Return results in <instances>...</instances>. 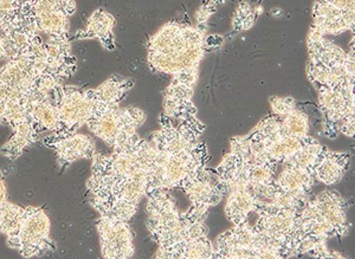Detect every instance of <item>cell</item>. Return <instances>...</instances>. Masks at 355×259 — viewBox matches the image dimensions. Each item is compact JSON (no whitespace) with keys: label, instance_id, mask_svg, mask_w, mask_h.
<instances>
[{"label":"cell","instance_id":"1","mask_svg":"<svg viewBox=\"0 0 355 259\" xmlns=\"http://www.w3.org/2000/svg\"><path fill=\"white\" fill-rule=\"evenodd\" d=\"M207 24L196 26L171 21L159 28L147 43L150 71L197 87L199 66L205 56Z\"/></svg>","mask_w":355,"mask_h":259},{"label":"cell","instance_id":"2","mask_svg":"<svg viewBox=\"0 0 355 259\" xmlns=\"http://www.w3.org/2000/svg\"><path fill=\"white\" fill-rule=\"evenodd\" d=\"M155 150L148 140L137 136L125 146L113 148L110 154L95 153L92 158V175L87 188L92 195L90 205L105 202L115 187L141 168L150 170Z\"/></svg>","mask_w":355,"mask_h":259},{"label":"cell","instance_id":"3","mask_svg":"<svg viewBox=\"0 0 355 259\" xmlns=\"http://www.w3.org/2000/svg\"><path fill=\"white\" fill-rule=\"evenodd\" d=\"M311 25L307 36L308 80L315 90L321 87L354 88V48L346 53Z\"/></svg>","mask_w":355,"mask_h":259},{"label":"cell","instance_id":"4","mask_svg":"<svg viewBox=\"0 0 355 259\" xmlns=\"http://www.w3.org/2000/svg\"><path fill=\"white\" fill-rule=\"evenodd\" d=\"M152 146L155 150V157L148 172L146 197L155 190L180 188L186 179L206 167L210 159L204 142L178 153H171L155 145Z\"/></svg>","mask_w":355,"mask_h":259},{"label":"cell","instance_id":"5","mask_svg":"<svg viewBox=\"0 0 355 259\" xmlns=\"http://www.w3.org/2000/svg\"><path fill=\"white\" fill-rule=\"evenodd\" d=\"M214 247V258H291V252L284 244L263 235L248 222L223 232L218 235Z\"/></svg>","mask_w":355,"mask_h":259},{"label":"cell","instance_id":"6","mask_svg":"<svg viewBox=\"0 0 355 259\" xmlns=\"http://www.w3.org/2000/svg\"><path fill=\"white\" fill-rule=\"evenodd\" d=\"M147 115L139 107L121 108L119 103H96L85 126L112 148L125 146L139 136L137 130L145 123Z\"/></svg>","mask_w":355,"mask_h":259},{"label":"cell","instance_id":"7","mask_svg":"<svg viewBox=\"0 0 355 259\" xmlns=\"http://www.w3.org/2000/svg\"><path fill=\"white\" fill-rule=\"evenodd\" d=\"M76 11L75 0H21L19 16L13 26L48 37L70 38L69 18Z\"/></svg>","mask_w":355,"mask_h":259},{"label":"cell","instance_id":"8","mask_svg":"<svg viewBox=\"0 0 355 259\" xmlns=\"http://www.w3.org/2000/svg\"><path fill=\"white\" fill-rule=\"evenodd\" d=\"M146 227L157 249H167L184 238L185 220L170 190H155L147 195Z\"/></svg>","mask_w":355,"mask_h":259},{"label":"cell","instance_id":"9","mask_svg":"<svg viewBox=\"0 0 355 259\" xmlns=\"http://www.w3.org/2000/svg\"><path fill=\"white\" fill-rule=\"evenodd\" d=\"M50 232L51 222L42 207H24L21 225L15 233L6 237V245L23 258L50 255L57 250Z\"/></svg>","mask_w":355,"mask_h":259},{"label":"cell","instance_id":"10","mask_svg":"<svg viewBox=\"0 0 355 259\" xmlns=\"http://www.w3.org/2000/svg\"><path fill=\"white\" fill-rule=\"evenodd\" d=\"M56 105L58 125L53 134L68 136L78 133L93 113L94 89H83L76 85H56L51 90Z\"/></svg>","mask_w":355,"mask_h":259},{"label":"cell","instance_id":"11","mask_svg":"<svg viewBox=\"0 0 355 259\" xmlns=\"http://www.w3.org/2000/svg\"><path fill=\"white\" fill-rule=\"evenodd\" d=\"M301 208H279L276 206L259 207L254 212L259 215L256 229L269 238L284 244L294 256V245L301 237L299 230V212Z\"/></svg>","mask_w":355,"mask_h":259},{"label":"cell","instance_id":"12","mask_svg":"<svg viewBox=\"0 0 355 259\" xmlns=\"http://www.w3.org/2000/svg\"><path fill=\"white\" fill-rule=\"evenodd\" d=\"M102 257L105 259H128L135 253L134 232L130 222L115 215H100L96 222Z\"/></svg>","mask_w":355,"mask_h":259},{"label":"cell","instance_id":"13","mask_svg":"<svg viewBox=\"0 0 355 259\" xmlns=\"http://www.w3.org/2000/svg\"><path fill=\"white\" fill-rule=\"evenodd\" d=\"M315 28L324 36L354 33L355 0H316L311 10Z\"/></svg>","mask_w":355,"mask_h":259},{"label":"cell","instance_id":"14","mask_svg":"<svg viewBox=\"0 0 355 259\" xmlns=\"http://www.w3.org/2000/svg\"><path fill=\"white\" fill-rule=\"evenodd\" d=\"M180 190L185 192L192 206L210 208L218 205L229 193V187L214 168L206 166L186 179Z\"/></svg>","mask_w":355,"mask_h":259},{"label":"cell","instance_id":"15","mask_svg":"<svg viewBox=\"0 0 355 259\" xmlns=\"http://www.w3.org/2000/svg\"><path fill=\"white\" fill-rule=\"evenodd\" d=\"M43 143L56 153L57 163L61 170L68 168L78 160H92L96 153L95 140L87 134L75 133L68 136H56L51 133L43 139Z\"/></svg>","mask_w":355,"mask_h":259},{"label":"cell","instance_id":"16","mask_svg":"<svg viewBox=\"0 0 355 259\" xmlns=\"http://www.w3.org/2000/svg\"><path fill=\"white\" fill-rule=\"evenodd\" d=\"M311 203L316 212L328 224H331L339 238H343L349 233L351 224L346 213L349 203L336 190H323L320 195L311 197Z\"/></svg>","mask_w":355,"mask_h":259},{"label":"cell","instance_id":"17","mask_svg":"<svg viewBox=\"0 0 355 259\" xmlns=\"http://www.w3.org/2000/svg\"><path fill=\"white\" fill-rule=\"evenodd\" d=\"M194 90L193 85L172 78L164 93V114L175 121L198 116V109L193 103Z\"/></svg>","mask_w":355,"mask_h":259},{"label":"cell","instance_id":"18","mask_svg":"<svg viewBox=\"0 0 355 259\" xmlns=\"http://www.w3.org/2000/svg\"><path fill=\"white\" fill-rule=\"evenodd\" d=\"M349 163L351 155L347 152H333L324 146L311 168V173L315 180L327 186H333L343 180Z\"/></svg>","mask_w":355,"mask_h":259},{"label":"cell","instance_id":"19","mask_svg":"<svg viewBox=\"0 0 355 259\" xmlns=\"http://www.w3.org/2000/svg\"><path fill=\"white\" fill-rule=\"evenodd\" d=\"M115 24L116 21L112 13L105 11V8H97L89 17L85 28L77 31L73 38L76 41L97 39L101 43L103 49L112 51L115 49Z\"/></svg>","mask_w":355,"mask_h":259},{"label":"cell","instance_id":"20","mask_svg":"<svg viewBox=\"0 0 355 259\" xmlns=\"http://www.w3.org/2000/svg\"><path fill=\"white\" fill-rule=\"evenodd\" d=\"M28 120L38 138L42 134L53 133L58 125L57 108L51 91L33 95L28 101Z\"/></svg>","mask_w":355,"mask_h":259},{"label":"cell","instance_id":"21","mask_svg":"<svg viewBox=\"0 0 355 259\" xmlns=\"http://www.w3.org/2000/svg\"><path fill=\"white\" fill-rule=\"evenodd\" d=\"M314 175L311 170L297 167L284 166L279 178L275 179L276 185L301 202L307 203L311 198V188L314 186Z\"/></svg>","mask_w":355,"mask_h":259},{"label":"cell","instance_id":"22","mask_svg":"<svg viewBox=\"0 0 355 259\" xmlns=\"http://www.w3.org/2000/svg\"><path fill=\"white\" fill-rule=\"evenodd\" d=\"M226 198V218L234 226L245 223L251 212L256 211L254 195L246 185L231 186Z\"/></svg>","mask_w":355,"mask_h":259},{"label":"cell","instance_id":"23","mask_svg":"<svg viewBox=\"0 0 355 259\" xmlns=\"http://www.w3.org/2000/svg\"><path fill=\"white\" fill-rule=\"evenodd\" d=\"M214 244L207 237L194 239V240H182L174 244L173 247L159 250L155 253V258L164 259H210L214 258Z\"/></svg>","mask_w":355,"mask_h":259},{"label":"cell","instance_id":"24","mask_svg":"<svg viewBox=\"0 0 355 259\" xmlns=\"http://www.w3.org/2000/svg\"><path fill=\"white\" fill-rule=\"evenodd\" d=\"M11 130L12 136L0 147V155L11 161H16L17 159L21 158L24 150L38 141L40 138L33 132L28 118L17 122L11 127Z\"/></svg>","mask_w":355,"mask_h":259},{"label":"cell","instance_id":"25","mask_svg":"<svg viewBox=\"0 0 355 259\" xmlns=\"http://www.w3.org/2000/svg\"><path fill=\"white\" fill-rule=\"evenodd\" d=\"M135 81L133 78H122L119 75L110 76L103 83L94 89V101L96 103H121L125 95L133 89Z\"/></svg>","mask_w":355,"mask_h":259},{"label":"cell","instance_id":"26","mask_svg":"<svg viewBox=\"0 0 355 259\" xmlns=\"http://www.w3.org/2000/svg\"><path fill=\"white\" fill-rule=\"evenodd\" d=\"M322 143L311 136L301 148H300L289 160L283 163V166L297 167L302 170H311L314 167L316 159L323 150Z\"/></svg>","mask_w":355,"mask_h":259},{"label":"cell","instance_id":"27","mask_svg":"<svg viewBox=\"0 0 355 259\" xmlns=\"http://www.w3.org/2000/svg\"><path fill=\"white\" fill-rule=\"evenodd\" d=\"M281 130L283 135L293 138H306L309 135L311 123L306 113L301 110H291V113L281 118Z\"/></svg>","mask_w":355,"mask_h":259},{"label":"cell","instance_id":"28","mask_svg":"<svg viewBox=\"0 0 355 259\" xmlns=\"http://www.w3.org/2000/svg\"><path fill=\"white\" fill-rule=\"evenodd\" d=\"M24 215V207L6 202L0 208V235H11L18 230Z\"/></svg>","mask_w":355,"mask_h":259},{"label":"cell","instance_id":"29","mask_svg":"<svg viewBox=\"0 0 355 259\" xmlns=\"http://www.w3.org/2000/svg\"><path fill=\"white\" fill-rule=\"evenodd\" d=\"M259 17L256 16L254 8L251 6L250 3L245 0L241 1L239 8L234 11V18H232V28L237 31H246L250 30L254 26Z\"/></svg>","mask_w":355,"mask_h":259},{"label":"cell","instance_id":"30","mask_svg":"<svg viewBox=\"0 0 355 259\" xmlns=\"http://www.w3.org/2000/svg\"><path fill=\"white\" fill-rule=\"evenodd\" d=\"M21 0H0V33L16 24L19 16Z\"/></svg>","mask_w":355,"mask_h":259},{"label":"cell","instance_id":"31","mask_svg":"<svg viewBox=\"0 0 355 259\" xmlns=\"http://www.w3.org/2000/svg\"><path fill=\"white\" fill-rule=\"evenodd\" d=\"M270 102L271 110L276 116L283 118L287 114L291 113V110L296 108V100L291 96H286V98H281V96H271L269 98Z\"/></svg>","mask_w":355,"mask_h":259},{"label":"cell","instance_id":"32","mask_svg":"<svg viewBox=\"0 0 355 259\" xmlns=\"http://www.w3.org/2000/svg\"><path fill=\"white\" fill-rule=\"evenodd\" d=\"M217 8H218L217 5L211 4V3H202V6L196 12L197 24H207L209 19L217 11Z\"/></svg>","mask_w":355,"mask_h":259},{"label":"cell","instance_id":"33","mask_svg":"<svg viewBox=\"0 0 355 259\" xmlns=\"http://www.w3.org/2000/svg\"><path fill=\"white\" fill-rule=\"evenodd\" d=\"M224 43L223 36H217V35H211V36L205 37L206 49L209 48H218Z\"/></svg>","mask_w":355,"mask_h":259},{"label":"cell","instance_id":"34","mask_svg":"<svg viewBox=\"0 0 355 259\" xmlns=\"http://www.w3.org/2000/svg\"><path fill=\"white\" fill-rule=\"evenodd\" d=\"M8 202V187L5 184V179L0 172V208L4 206V204Z\"/></svg>","mask_w":355,"mask_h":259},{"label":"cell","instance_id":"35","mask_svg":"<svg viewBox=\"0 0 355 259\" xmlns=\"http://www.w3.org/2000/svg\"><path fill=\"white\" fill-rule=\"evenodd\" d=\"M202 1H204V3H211V4L217 5V6H218V5L224 4L226 0H202Z\"/></svg>","mask_w":355,"mask_h":259}]
</instances>
